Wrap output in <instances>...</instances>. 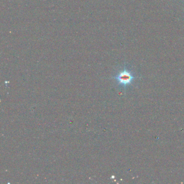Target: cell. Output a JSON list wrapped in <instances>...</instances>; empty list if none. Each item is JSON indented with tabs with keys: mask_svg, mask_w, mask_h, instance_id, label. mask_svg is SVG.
Here are the masks:
<instances>
[{
	"mask_svg": "<svg viewBox=\"0 0 184 184\" xmlns=\"http://www.w3.org/2000/svg\"><path fill=\"white\" fill-rule=\"evenodd\" d=\"M136 77L133 76L132 72L127 70L125 67L124 68V70L120 72L116 76L114 77V78L117 80L119 84L122 85L125 88L127 85H131L133 80Z\"/></svg>",
	"mask_w": 184,
	"mask_h": 184,
	"instance_id": "1",
	"label": "cell"
}]
</instances>
